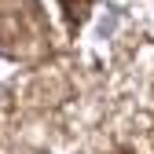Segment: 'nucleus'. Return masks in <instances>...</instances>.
<instances>
[{
  "label": "nucleus",
  "mask_w": 154,
  "mask_h": 154,
  "mask_svg": "<svg viewBox=\"0 0 154 154\" xmlns=\"http://www.w3.org/2000/svg\"><path fill=\"white\" fill-rule=\"evenodd\" d=\"M114 26H118V18H114V15H110V18H103V22H99V37H110V33H114Z\"/></svg>",
  "instance_id": "1"
}]
</instances>
